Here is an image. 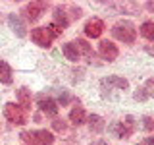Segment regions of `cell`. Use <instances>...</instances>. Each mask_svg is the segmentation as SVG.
Listing matches in <instances>:
<instances>
[{
	"label": "cell",
	"mask_w": 154,
	"mask_h": 145,
	"mask_svg": "<svg viewBox=\"0 0 154 145\" xmlns=\"http://www.w3.org/2000/svg\"><path fill=\"white\" fill-rule=\"evenodd\" d=\"M144 145H154V137H146L144 139Z\"/></svg>",
	"instance_id": "cell-26"
},
{
	"label": "cell",
	"mask_w": 154,
	"mask_h": 145,
	"mask_svg": "<svg viewBox=\"0 0 154 145\" xmlns=\"http://www.w3.org/2000/svg\"><path fill=\"white\" fill-rule=\"evenodd\" d=\"M144 50H146V52H148V54H154V47H150V45H148L146 48H144Z\"/></svg>",
	"instance_id": "cell-27"
},
{
	"label": "cell",
	"mask_w": 154,
	"mask_h": 145,
	"mask_svg": "<svg viewBox=\"0 0 154 145\" xmlns=\"http://www.w3.org/2000/svg\"><path fill=\"white\" fill-rule=\"evenodd\" d=\"M8 21H10V27H12V31L16 33L17 37H25L27 35V29H25V23H23V19L16 16V14H12V16L8 18Z\"/></svg>",
	"instance_id": "cell-10"
},
{
	"label": "cell",
	"mask_w": 154,
	"mask_h": 145,
	"mask_svg": "<svg viewBox=\"0 0 154 145\" xmlns=\"http://www.w3.org/2000/svg\"><path fill=\"white\" fill-rule=\"evenodd\" d=\"M112 37L116 41L125 43V45H133L137 41V27L131 21H118L112 27Z\"/></svg>",
	"instance_id": "cell-1"
},
{
	"label": "cell",
	"mask_w": 154,
	"mask_h": 145,
	"mask_svg": "<svg viewBox=\"0 0 154 145\" xmlns=\"http://www.w3.org/2000/svg\"><path fill=\"white\" fill-rule=\"evenodd\" d=\"M46 27H48V31L52 33V37H60L62 35V29L58 25H54V23H50V25H46Z\"/></svg>",
	"instance_id": "cell-23"
},
{
	"label": "cell",
	"mask_w": 154,
	"mask_h": 145,
	"mask_svg": "<svg viewBox=\"0 0 154 145\" xmlns=\"http://www.w3.org/2000/svg\"><path fill=\"white\" fill-rule=\"evenodd\" d=\"M75 43V47H77V50H79V54L83 52V54L87 56V58H91L93 56V47L87 43V39H77V41H73Z\"/></svg>",
	"instance_id": "cell-18"
},
{
	"label": "cell",
	"mask_w": 154,
	"mask_h": 145,
	"mask_svg": "<svg viewBox=\"0 0 154 145\" xmlns=\"http://www.w3.org/2000/svg\"><path fill=\"white\" fill-rule=\"evenodd\" d=\"M87 122H89V128H91V132H93V134H102L104 128H106V122H104V118L100 114L87 116Z\"/></svg>",
	"instance_id": "cell-11"
},
{
	"label": "cell",
	"mask_w": 154,
	"mask_h": 145,
	"mask_svg": "<svg viewBox=\"0 0 154 145\" xmlns=\"http://www.w3.org/2000/svg\"><path fill=\"white\" fill-rule=\"evenodd\" d=\"M104 33V21L98 18H91L89 21L85 23V35L91 39H98Z\"/></svg>",
	"instance_id": "cell-9"
},
{
	"label": "cell",
	"mask_w": 154,
	"mask_h": 145,
	"mask_svg": "<svg viewBox=\"0 0 154 145\" xmlns=\"http://www.w3.org/2000/svg\"><path fill=\"white\" fill-rule=\"evenodd\" d=\"M114 132H116V135H118L119 139H125V137H129V135H133V132H135L133 116H127L125 120L118 122V124L114 126Z\"/></svg>",
	"instance_id": "cell-8"
},
{
	"label": "cell",
	"mask_w": 154,
	"mask_h": 145,
	"mask_svg": "<svg viewBox=\"0 0 154 145\" xmlns=\"http://www.w3.org/2000/svg\"><path fill=\"white\" fill-rule=\"evenodd\" d=\"M98 52H100V56H102L106 62H114L116 58L119 56V48L116 47V43L108 41V39H106V41H100Z\"/></svg>",
	"instance_id": "cell-6"
},
{
	"label": "cell",
	"mask_w": 154,
	"mask_h": 145,
	"mask_svg": "<svg viewBox=\"0 0 154 145\" xmlns=\"http://www.w3.org/2000/svg\"><path fill=\"white\" fill-rule=\"evenodd\" d=\"M54 25H58L62 29V31H64V29L69 25V18H67V14H66V10L62 8V6H58L56 10H54Z\"/></svg>",
	"instance_id": "cell-12"
},
{
	"label": "cell",
	"mask_w": 154,
	"mask_h": 145,
	"mask_svg": "<svg viewBox=\"0 0 154 145\" xmlns=\"http://www.w3.org/2000/svg\"><path fill=\"white\" fill-rule=\"evenodd\" d=\"M14 72H12V68H10L8 62H4V60H0V83H4V85H10L14 81Z\"/></svg>",
	"instance_id": "cell-16"
},
{
	"label": "cell",
	"mask_w": 154,
	"mask_h": 145,
	"mask_svg": "<svg viewBox=\"0 0 154 145\" xmlns=\"http://www.w3.org/2000/svg\"><path fill=\"white\" fill-rule=\"evenodd\" d=\"M21 141L25 145H52L54 143V134L48 130H37V132H21Z\"/></svg>",
	"instance_id": "cell-2"
},
{
	"label": "cell",
	"mask_w": 154,
	"mask_h": 145,
	"mask_svg": "<svg viewBox=\"0 0 154 145\" xmlns=\"http://www.w3.org/2000/svg\"><path fill=\"white\" fill-rule=\"evenodd\" d=\"M141 35L146 39V41H154V21H144L141 27H139Z\"/></svg>",
	"instance_id": "cell-19"
},
{
	"label": "cell",
	"mask_w": 154,
	"mask_h": 145,
	"mask_svg": "<svg viewBox=\"0 0 154 145\" xmlns=\"http://www.w3.org/2000/svg\"><path fill=\"white\" fill-rule=\"evenodd\" d=\"M69 122L73 124V126H83L87 122V112L81 106H75V108H71V112H69Z\"/></svg>",
	"instance_id": "cell-14"
},
{
	"label": "cell",
	"mask_w": 154,
	"mask_h": 145,
	"mask_svg": "<svg viewBox=\"0 0 154 145\" xmlns=\"http://www.w3.org/2000/svg\"><path fill=\"white\" fill-rule=\"evenodd\" d=\"M31 39H33V43H37L42 48H48L52 45V41H54V37L48 31V27H35L31 31Z\"/></svg>",
	"instance_id": "cell-4"
},
{
	"label": "cell",
	"mask_w": 154,
	"mask_h": 145,
	"mask_svg": "<svg viewBox=\"0 0 154 145\" xmlns=\"http://www.w3.org/2000/svg\"><path fill=\"white\" fill-rule=\"evenodd\" d=\"M37 105H38V108H41L42 114L52 116V118H56L58 110H60V105H58L54 99H50V97H45V95L38 97V103H37Z\"/></svg>",
	"instance_id": "cell-7"
},
{
	"label": "cell",
	"mask_w": 154,
	"mask_h": 145,
	"mask_svg": "<svg viewBox=\"0 0 154 145\" xmlns=\"http://www.w3.org/2000/svg\"><path fill=\"white\" fill-rule=\"evenodd\" d=\"M102 83L104 85H112V87H116V89H127L129 87V81L125 79V77H119V76H110V77H104L102 79Z\"/></svg>",
	"instance_id": "cell-15"
},
{
	"label": "cell",
	"mask_w": 154,
	"mask_h": 145,
	"mask_svg": "<svg viewBox=\"0 0 154 145\" xmlns=\"http://www.w3.org/2000/svg\"><path fill=\"white\" fill-rule=\"evenodd\" d=\"M46 8H48L46 2H29L27 6L23 8V14H25V18L29 21H37V19L46 12Z\"/></svg>",
	"instance_id": "cell-5"
},
{
	"label": "cell",
	"mask_w": 154,
	"mask_h": 145,
	"mask_svg": "<svg viewBox=\"0 0 154 145\" xmlns=\"http://www.w3.org/2000/svg\"><path fill=\"white\" fill-rule=\"evenodd\" d=\"M62 52H64V56L69 62H77L81 58V54H79V50H77V47H75L73 41H71V43H66V45L62 47Z\"/></svg>",
	"instance_id": "cell-17"
},
{
	"label": "cell",
	"mask_w": 154,
	"mask_h": 145,
	"mask_svg": "<svg viewBox=\"0 0 154 145\" xmlns=\"http://www.w3.org/2000/svg\"><path fill=\"white\" fill-rule=\"evenodd\" d=\"M17 101H19V106H21L25 112L31 110V91H29L27 87L17 89Z\"/></svg>",
	"instance_id": "cell-13"
},
{
	"label": "cell",
	"mask_w": 154,
	"mask_h": 145,
	"mask_svg": "<svg viewBox=\"0 0 154 145\" xmlns=\"http://www.w3.org/2000/svg\"><path fill=\"white\" fill-rule=\"evenodd\" d=\"M52 128L56 130V132H66V128H67V124L64 122V120H60V118H56V120H52Z\"/></svg>",
	"instance_id": "cell-21"
},
{
	"label": "cell",
	"mask_w": 154,
	"mask_h": 145,
	"mask_svg": "<svg viewBox=\"0 0 154 145\" xmlns=\"http://www.w3.org/2000/svg\"><path fill=\"white\" fill-rule=\"evenodd\" d=\"M144 8L148 10V12H154V2L150 0V2H144Z\"/></svg>",
	"instance_id": "cell-25"
},
{
	"label": "cell",
	"mask_w": 154,
	"mask_h": 145,
	"mask_svg": "<svg viewBox=\"0 0 154 145\" xmlns=\"http://www.w3.org/2000/svg\"><path fill=\"white\" fill-rule=\"evenodd\" d=\"M81 16H83V10H81V8H71V18H81Z\"/></svg>",
	"instance_id": "cell-24"
},
{
	"label": "cell",
	"mask_w": 154,
	"mask_h": 145,
	"mask_svg": "<svg viewBox=\"0 0 154 145\" xmlns=\"http://www.w3.org/2000/svg\"><path fill=\"white\" fill-rule=\"evenodd\" d=\"M4 116H6V120H10V122L16 124V126H23L27 122V112L16 103H6V106H4Z\"/></svg>",
	"instance_id": "cell-3"
},
{
	"label": "cell",
	"mask_w": 154,
	"mask_h": 145,
	"mask_svg": "<svg viewBox=\"0 0 154 145\" xmlns=\"http://www.w3.org/2000/svg\"><path fill=\"white\" fill-rule=\"evenodd\" d=\"M148 87H150V79L146 81V85H144V87H141L139 91H135V101H146L148 97H150V93H152Z\"/></svg>",
	"instance_id": "cell-20"
},
{
	"label": "cell",
	"mask_w": 154,
	"mask_h": 145,
	"mask_svg": "<svg viewBox=\"0 0 154 145\" xmlns=\"http://www.w3.org/2000/svg\"><path fill=\"white\" fill-rule=\"evenodd\" d=\"M143 126H144L146 132H150V130H154V120L150 118V116H144V118H143Z\"/></svg>",
	"instance_id": "cell-22"
}]
</instances>
